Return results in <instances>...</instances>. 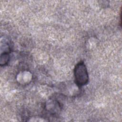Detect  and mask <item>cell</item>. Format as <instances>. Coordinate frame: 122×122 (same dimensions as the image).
<instances>
[{"mask_svg":"<svg viewBox=\"0 0 122 122\" xmlns=\"http://www.w3.org/2000/svg\"><path fill=\"white\" fill-rule=\"evenodd\" d=\"M75 81L79 87L86 85L88 82L89 76L87 68L83 61L77 63L74 69Z\"/></svg>","mask_w":122,"mask_h":122,"instance_id":"6da1fadb","label":"cell"},{"mask_svg":"<svg viewBox=\"0 0 122 122\" xmlns=\"http://www.w3.org/2000/svg\"><path fill=\"white\" fill-rule=\"evenodd\" d=\"M10 56L8 53L4 52L0 56V64L1 65L6 64L9 61Z\"/></svg>","mask_w":122,"mask_h":122,"instance_id":"7a4b0ae2","label":"cell"}]
</instances>
